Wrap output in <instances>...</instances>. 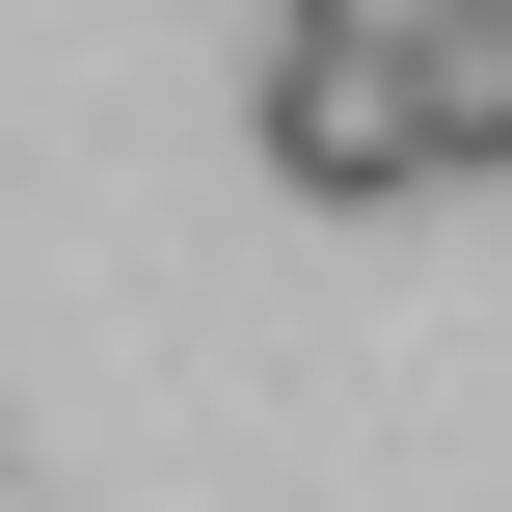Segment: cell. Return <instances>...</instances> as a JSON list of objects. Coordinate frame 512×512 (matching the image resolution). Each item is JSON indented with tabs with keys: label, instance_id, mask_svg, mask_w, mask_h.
<instances>
[{
	"label": "cell",
	"instance_id": "cell-1",
	"mask_svg": "<svg viewBox=\"0 0 512 512\" xmlns=\"http://www.w3.org/2000/svg\"><path fill=\"white\" fill-rule=\"evenodd\" d=\"M243 135H270V189H324V216H378V189H459V162H432V54H405V0H270V81H243Z\"/></svg>",
	"mask_w": 512,
	"mask_h": 512
},
{
	"label": "cell",
	"instance_id": "cell-2",
	"mask_svg": "<svg viewBox=\"0 0 512 512\" xmlns=\"http://www.w3.org/2000/svg\"><path fill=\"white\" fill-rule=\"evenodd\" d=\"M405 54H432V162H512V0H405Z\"/></svg>",
	"mask_w": 512,
	"mask_h": 512
}]
</instances>
